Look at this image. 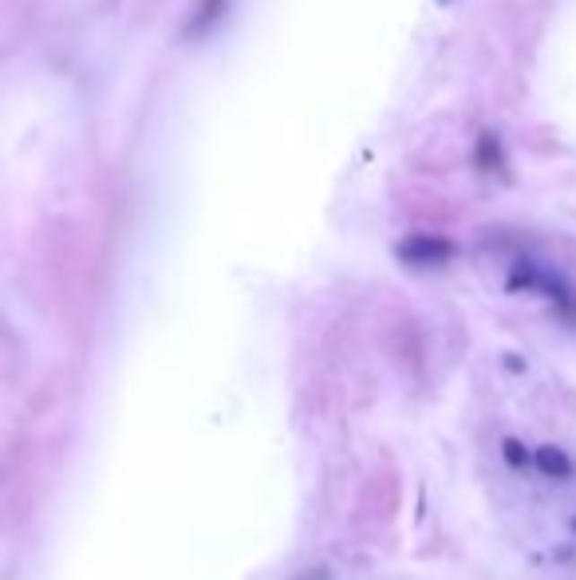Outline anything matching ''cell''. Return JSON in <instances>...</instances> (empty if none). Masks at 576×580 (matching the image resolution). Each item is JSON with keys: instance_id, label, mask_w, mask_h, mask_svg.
<instances>
[{"instance_id": "cell-3", "label": "cell", "mask_w": 576, "mask_h": 580, "mask_svg": "<svg viewBox=\"0 0 576 580\" xmlns=\"http://www.w3.org/2000/svg\"><path fill=\"white\" fill-rule=\"evenodd\" d=\"M502 458L510 466H525V462H533V450L525 454V446L518 443V438H505V443H502Z\"/></svg>"}, {"instance_id": "cell-1", "label": "cell", "mask_w": 576, "mask_h": 580, "mask_svg": "<svg viewBox=\"0 0 576 580\" xmlns=\"http://www.w3.org/2000/svg\"><path fill=\"white\" fill-rule=\"evenodd\" d=\"M395 253H399V261H406V265H442V261H450L454 245L442 242V237L415 233V237H403Z\"/></svg>"}, {"instance_id": "cell-2", "label": "cell", "mask_w": 576, "mask_h": 580, "mask_svg": "<svg viewBox=\"0 0 576 580\" xmlns=\"http://www.w3.org/2000/svg\"><path fill=\"white\" fill-rule=\"evenodd\" d=\"M533 466H537L545 478H553V482L572 478V462H569V454H564L561 446H537L533 450Z\"/></svg>"}]
</instances>
